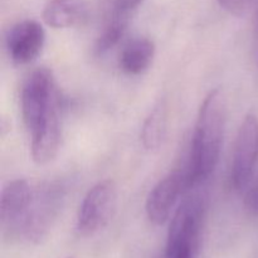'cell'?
<instances>
[{
    "instance_id": "10",
    "label": "cell",
    "mask_w": 258,
    "mask_h": 258,
    "mask_svg": "<svg viewBox=\"0 0 258 258\" xmlns=\"http://www.w3.org/2000/svg\"><path fill=\"white\" fill-rule=\"evenodd\" d=\"M32 136V158L34 163L45 165L54 160L60 145L59 108L53 111L34 131Z\"/></svg>"
},
{
    "instance_id": "5",
    "label": "cell",
    "mask_w": 258,
    "mask_h": 258,
    "mask_svg": "<svg viewBox=\"0 0 258 258\" xmlns=\"http://www.w3.org/2000/svg\"><path fill=\"white\" fill-rule=\"evenodd\" d=\"M117 186L111 179L98 181L80 206L76 231L81 237L95 236L111 222L117 208Z\"/></svg>"
},
{
    "instance_id": "8",
    "label": "cell",
    "mask_w": 258,
    "mask_h": 258,
    "mask_svg": "<svg viewBox=\"0 0 258 258\" xmlns=\"http://www.w3.org/2000/svg\"><path fill=\"white\" fill-rule=\"evenodd\" d=\"M33 191L29 183L24 179L9 181L3 188L0 197V222L3 231L17 234L25 213L30 206Z\"/></svg>"
},
{
    "instance_id": "1",
    "label": "cell",
    "mask_w": 258,
    "mask_h": 258,
    "mask_svg": "<svg viewBox=\"0 0 258 258\" xmlns=\"http://www.w3.org/2000/svg\"><path fill=\"white\" fill-rule=\"evenodd\" d=\"M226 118V98L223 92L216 88L207 95L199 108L184 168L186 190L207 180L216 170L223 145Z\"/></svg>"
},
{
    "instance_id": "2",
    "label": "cell",
    "mask_w": 258,
    "mask_h": 258,
    "mask_svg": "<svg viewBox=\"0 0 258 258\" xmlns=\"http://www.w3.org/2000/svg\"><path fill=\"white\" fill-rule=\"evenodd\" d=\"M206 204L198 194L183 199L171 218L164 258H196Z\"/></svg>"
},
{
    "instance_id": "9",
    "label": "cell",
    "mask_w": 258,
    "mask_h": 258,
    "mask_svg": "<svg viewBox=\"0 0 258 258\" xmlns=\"http://www.w3.org/2000/svg\"><path fill=\"white\" fill-rule=\"evenodd\" d=\"M45 42V32L35 20H24L10 29L7 48L10 58L18 64H27L40 54Z\"/></svg>"
},
{
    "instance_id": "7",
    "label": "cell",
    "mask_w": 258,
    "mask_h": 258,
    "mask_svg": "<svg viewBox=\"0 0 258 258\" xmlns=\"http://www.w3.org/2000/svg\"><path fill=\"white\" fill-rule=\"evenodd\" d=\"M186 190L185 171L174 170L155 184L146 198L145 211L149 221L163 226L170 218L179 196Z\"/></svg>"
},
{
    "instance_id": "13",
    "label": "cell",
    "mask_w": 258,
    "mask_h": 258,
    "mask_svg": "<svg viewBox=\"0 0 258 258\" xmlns=\"http://www.w3.org/2000/svg\"><path fill=\"white\" fill-rule=\"evenodd\" d=\"M168 125V108L165 102H159L153 108L141 128V143L146 150H156L163 143Z\"/></svg>"
},
{
    "instance_id": "15",
    "label": "cell",
    "mask_w": 258,
    "mask_h": 258,
    "mask_svg": "<svg viewBox=\"0 0 258 258\" xmlns=\"http://www.w3.org/2000/svg\"><path fill=\"white\" fill-rule=\"evenodd\" d=\"M253 0H218L219 5L228 13L241 15L246 12Z\"/></svg>"
},
{
    "instance_id": "18",
    "label": "cell",
    "mask_w": 258,
    "mask_h": 258,
    "mask_svg": "<svg viewBox=\"0 0 258 258\" xmlns=\"http://www.w3.org/2000/svg\"><path fill=\"white\" fill-rule=\"evenodd\" d=\"M66 258H77V257H75V256H70V257H66Z\"/></svg>"
},
{
    "instance_id": "16",
    "label": "cell",
    "mask_w": 258,
    "mask_h": 258,
    "mask_svg": "<svg viewBox=\"0 0 258 258\" xmlns=\"http://www.w3.org/2000/svg\"><path fill=\"white\" fill-rule=\"evenodd\" d=\"M246 206L249 211L258 213V183L247 194Z\"/></svg>"
},
{
    "instance_id": "3",
    "label": "cell",
    "mask_w": 258,
    "mask_h": 258,
    "mask_svg": "<svg viewBox=\"0 0 258 258\" xmlns=\"http://www.w3.org/2000/svg\"><path fill=\"white\" fill-rule=\"evenodd\" d=\"M66 201L62 181H45L33 191L30 206L18 229V236L33 243H40L49 234Z\"/></svg>"
},
{
    "instance_id": "6",
    "label": "cell",
    "mask_w": 258,
    "mask_h": 258,
    "mask_svg": "<svg viewBox=\"0 0 258 258\" xmlns=\"http://www.w3.org/2000/svg\"><path fill=\"white\" fill-rule=\"evenodd\" d=\"M258 163V117L248 113L238 128L232 156L231 181L236 190H242L251 181Z\"/></svg>"
},
{
    "instance_id": "17",
    "label": "cell",
    "mask_w": 258,
    "mask_h": 258,
    "mask_svg": "<svg viewBox=\"0 0 258 258\" xmlns=\"http://www.w3.org/2000/svg\"><path fill=\"white\" fill-rule=\"evenodd\" d=\"M141 2H143V0H117V2H116L115 9L131 13Z\"/></svg>"
},
{
    "instance_id": "4",
    "label": "cell",
    "mask_w": 258,
    "mask_h": 258,
    "mask_svg": "<svg viewBox=\"0 0 258 258\" xmlns=\"http://www.w3.org/2000/svg\"><path fill=\"white\" fill-rule=\"evenodd\" d=\"M22 113L29 133L59 108L54 78L47 68L30 73L22 90Z\"/></svg>"
},
{
    "instance_id": "11",
    "label": "cell",
    "mask_w": 258,
    "mask_h": 258,
    "mask_svg": "<svg viewBox=\"0 0 258 258\" xmlns=\"http://www.w3.org/2000/svg\"><path fill=\"white\" fill-rule=\"evenodd\" d=\"M90 15L85 0H49L43 9L45 24L55 29L82 25Z\"/></svg>"
},
{
    "instance_id": "14",
    "label": "cell",
    "mask_w": 258,
    "mask_h": 258,
    "mask_svg": "<svg viewBox=\"0 0 258 258\" xmlns=\"http://www.w3.org/2000/svg\"><path fill=\"white\" fill-rule=\"evenodd\" d=\"M130 15L131 13L122 12V10L118 9L113 10L112 18H111L107 28L98 38L97 44H96V50H97L98 54L108 52L120 42L122 35L125 34L128 22H130Z\"/></svg>"
},
{
    "instance_id": "12",
    "label": "cell",
    "mask_w": 258,
    "mask_h": 258,
    "mask_svg": "<svg viewBox=\"0 0 258 258\" xmlns=\"http://www.w3.org/2000/svg\"><path fill=\"white\" fill-rule=\"evenodd\" d=\"M155 55V44L148 38H138L123 48L120 66L127 75H141L153 63Z\"/></svg>"
}]
</instances>
